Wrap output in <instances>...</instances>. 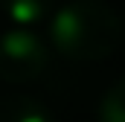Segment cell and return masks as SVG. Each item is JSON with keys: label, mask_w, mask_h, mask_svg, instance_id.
<instances>
[{"label": "cell", "mask_w": 125, "mask_h": 122, "mask_svg": "<svg viewBox=\"0 0 125 122\" xmlns=\"http://www.w3.org/2000/svg\"><path fill=\"white\" fill-rule=\"evenodd\" d=\"M96 122H125V76L116 79L99 99Z\"/></svg>", "instance_id": "obj_5"}, {"label": "cell", "mask_w": 125, "mask_h": 122, "mask_svg": "<svg viewBox=\"0 0 125 122\" xmlns=\"http://www.w3.org/2000/svg\"><path fill=\"white\" fill-rule=\"evenodd\" d=\"M50 64V50L38 32L18 26L0 35V79L12 84L32 81Z\"/></svg>", "instance_id": "obj_2"}, {"label": "cell", "mask_w": 125, "mask_h": 122, "mask_svg": "<svg viewBox=\"0 0 125 122\" xmlns=\"http://www.w3.org/2000/svg\"><path fill=\"white\" fill-rule=\"evenodd\" d=\"M0 6H3V12L15 23H21V26L29 29L32 23H38L44 15H52L55 0H0Z\"/></svg>", "instance_id": "obj_4"}, {"label": "cell", "mask_w": 125, "mask_h": 122, "mask_svg": "<svg viewBox=\"0 0 125 122\" xmlns=\"http://www.w3.org/2000/svg\"><path fill=\"white\" fill-rule=\"evenodd\" d=\"M125 35L119 12L105 0H67L52 9L50 41L73 61H99L111 55Z\"/></svg>", "instance_id": "obj_1"}, {"label": "cell", "mask_w": 125, "mask_h": 122, "mask_svg": "<svg viewBox=\"0 0 125 122\" xmlns=\"http://www.w3.org/2000/svg\"><path fill=\"white\" fill-rule=\"evenodd\" d=\"M0 122H55V119L44 102L23 96V93H9V96H0Z\"/></svg>", "instance_id": "obj_3"}]
</instances>
